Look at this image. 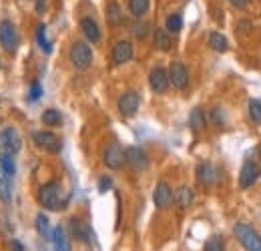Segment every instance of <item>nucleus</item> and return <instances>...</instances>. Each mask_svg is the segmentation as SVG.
<instances>
[{"label":"nucleus","instance_id":"a878e982","mask_svg":"<svg viewBox=\"0 0 261 251\" xmlns=\"http://www.w3.org/2000/svg\"><path fill=\"white\" fill-rule=\"evenodd\" d=\"M36 42H38V46H40L46 55H50L53 44L46 40V27H44V24H38V29H36Z\"/></svg>","mask_w":261,"mask_h":251},{"label":"nucleus","instance_id":"72a5a7b5","mask_svg":"<svg viewBox=\"0 0 261 251\" xmlns=\"http://www.w3.org/2000/svg\"><path fill=\"white\" fill-rule=\"evenodd\" d=\"M147 32H149V24L147 22H137L133 27V36H137V38H145Z\"/></svg>","mask_w":261,"mask_h":251},{"label":"nucleus","instance_id":"423d86ee","mask_svg":"<svg viewBox=\"0 0 261 251\" xmlns=\"http://www.w3.org/2000/svg\"><path fill=\"white\" fill-rule=\"evenodd\" d=\"M33 141L36 147L48 151V153H59L61 151V139L55 135V133H48V131H38V133H33Z\"/></svg>","mask_w":261,"mask_h":251},{"label":"nucleus","instance_id":"4c0bfd02","mask_svg":"<svg viewBox=\"0 0 261 251\" xmlns=\"http://www.w3.org/2000/svg\"><path fill=\"white\" fill-rule=\"evenodd\" d=\"M10 251H27V249H24L22 241H18V239H12V241H10Z\"/></svg>","mask_w":261,"mask_h":251},{"label":"nucleus","instance_id":"c9c22d12","mask_svg":"<svg viewBox=\"0 0 261 251\" xmlns=\"http://www.w3.org/2000/svg\"><path fill=\"white\" fill-rule=\"evenodd\" d=\"M111 187H113L111 177H100V181H98V191H100V193H107Z\"/></svg>","mask_w":261,"mask_h":251},{"label":"nucleus","instance_id":"412c9836","mask_svg":"<svg viewBox=\"0 0 261 251\" xmlns=\"http://www.w3.org/2000/svg\"><path fill=\"white\" fill-rule=\"evenodd\" d=\"M189 127H191L195 133H201V131H205V127H207V119H205V113H203V109L195 107V109L191 111V115H189Z\"/></svg>","mask_w":261,"mask_h":251},{"label":"nucleus","instance_id":"393cba45","mask_svg":"<svg viewBox=\"0 0 261 251\" xmlns=\"http://www.w3.org/2000/svg\"><path fill=\"white\" fill-rule=\"evenodd\" d=\"M42 123L48 127H59L63 123V117H61V113L57 109H46L42 113Z\"/></svg>","mask_w":261,"mask_h":251},{"label":"nucleus","instance_id":"0eeeda50","mask_svg":"<svg viewBox=\"0 0 261 251\" xmlns=\"http://www.w3.org/2000/svg\"><path fill=\"white\" fill-rule=\"evenodd\" d=\"M0 44L8 53H14L18 48V32H16V27L10 20L0 22Z\"/></svg>","mask_w":261,"mask_h":251},{"label":"nucleus","instance_id":"a19ab883","mask_svg":"<svg viewBox=\"0 0 261 251\" xmlns=\"http://www.w3.org/2000/svg\"><path fill=\"white\" fill-rule=\"evenodd\" d=\"M0 66H2V61H0Z\"/></svg>","mask_w":261,"mask_h":251},{"label":"nucleus","instance_id":"bb28decb","mask_svg":"<svg viewBox=\"0 0 261 251\" xmlns=\"http://www.w3.org/2000/svg\"><path fill=\"white\" fill-rule=\"evenodd\" d=\"M129 10L135 16H143L149 10V0H129Z\"/></svg>","mask_w":261,"mask_h":251},{"label":"nucleus","instance_id":"9b49d317","mask_svg":"<svg viewBox=\"0 0 261 251\" xmlns=\"http://www.w3.org/2000/svg\"><path fill=\"white\" fill-rule=\"evenodd\" d=\"M149 85L155 93H165L169 89V72L165 70L163 66H155L151 72H149Z\"/></svg>","mask_w":261,"mask_h":251},{"label":"nucleus","instance_id":"aec40b11","mask_svg":"<svg viewBox=\"0 0 261 251\" xmlns=\"http://www.w3.org/2000/svg\"><path fill=\"white\" fill-rule=\"evenodd\" d=\"M81 31L87 36V40H91V42H98L100 40V29H98V24L93 18H83L81 20Z\"/></svg>","mask_w":261,"mask_h":251},{"label":"nucleus","instance_id":"2f4dec72","mask_svg":"<svg viewBox=\"0 0 261 251\" xmlns=\"http://www.w3.org/2000/svg\"><path fill=\"white\" fill-rule=\"evenodd\" d=\"M203 251H225L223 249V239H221L219 235H211V237L205 241Z\"/></svg>","mask_w":261,"mask_h":251},{"label":"nucleus","instance_id":"f257e3e1","mask_svg":"<svg viewBox=\"0 0 261 251\" xmlns=\"http://www.w3.org/2000/svg\"><path fill=\"white\" fill-rule=\"evenodd\" d=\"M38 203L44 207V209H50V211H61L65 209L66 199L63 197V187L61 183L57 181H50L46 185L38 189Z\"/></svg>","mask_w":261,"mask_h":251},{"label":"nucleus","instance_id":"2eb2a0df","mask_svg":"<svg viewBox=\"0 0 261 251\" xmlns=\"http://www.w3.org/2000/svg\"><path fill=\"white\" fill-rule=\"evenodd\" d=\"M195 175H197V181H199L203 187H211V185L217 181V177H219L217 169H215L211 163H201V165L197 167Z\"/></svg>","mask_w":261,"mask_h":251},{"label":"nucleus","instance_id":"7c9ffc66","mask_svg":"<svg viewBox=\"0 0 261 251\" xmlns=\"http://www.w3.org/2000/svg\"><path fill=\"white\" fill-rule=\"evenodd\" d=\"M183 29V16L181 14H171L167 18V32H179Z\"/></svg>","mask_w":261,"mask_h":251},{"label":"nucleus","instance_id":"473e14b6","mask_svg":"<svg viewBox=\"0 0 261 251\" xmlns=\"http://www.w3.org/2000/svg\"><path fill=\"white\" fill-rule=\"evenodd\" d=\"M0 233L2 235H10L12 233V223L8 219V215H4V213H0Z\"/></svg>","mask_w":261,"mask_h":251},{"label":"nucleus","instance_id":"6ab92c4d","mask_svg":"<svg viewBox=\"0 0 261 251\" xmlns=\"http://www.w3.org/2000/svg\"><path fill=\"white\" fill-rule=\"evenodd\" d=\"M53 247L55 251H70V241H68L66 229L63 225H57L53 231Z\"/></svg>","mask_w":261,"mask_h":251},{"label":"nucleus","instance_id":"f704fd0d","mask_svg":"<svg viewBox=\"0 0 261 251\" xmlns=\"http://www.w3.org/2000/svg\"><path fill=\"white\" fill-rule=\"evenodd\" d=\"M40 96H42V87H40V83L36 81V83H33V87H31V91H29V101H31V103H36Z\"/></svg>","mask_w":261,"mask_h":251},{"label":"nucleus","instance_id":"c756f323","mask_svg":"<svg viewBox=\"0 0 261 251\" xmlns=\"http://www.w3.org/2000/svg\"><path fill=\"white\" fill-rule=\"evenodd\" d=\"M0 199L4 201V203H10V199H12V193H10V183H8V179H6V175L0 171Z\"/></svg>","mask_w":261,"mask_h":251},{"label":"nucleus","instance_id":"1a4fd4ad","mask_svg":"<svg viewBox=\"0 0 261 251\" xmlns=\"http://www.w3.org/2000/svg\"><path fill=\"white\" fill-rule=\"evenodd\" d=\"M125 161L133 171H145L149 167V157L141 147H127L125 149Z\"/></svg>","mask_w":261,"mask_h":251},{"label":"nucleus","instance_id":"6e6552de","mask_svg":"<svg viewBox=\"0 0 261 251\" xmlns=\"http://www.w3.org/2000/svg\"><path fill=\"white\" fill-rule=\"evenodd\" d=\"M169 83L177 91L187 89V85H189V70H187V66L183 63H171V66H169Z\"/></svg>","mask_w":261,"mask_h":251},{"label":"nucleus","instance_id":"39448f33","mask_svg":"<svg viewBox=\"0 0 261 251\" xmlns=\"http://www.w3.org/2000/svg\"><path fill=\"white\" fill-rule=\"evenodd\" d=\"M261 177V167L257 165V161H245L241 171H239V187L249 189L257 183V179Z\"/></svg>","mask_w":261,"mask_h":251},{"label":"nucleus","instance_id":"f3484780","mask_svg":"<svg viewBox=\"0 0 261 251\" xmlns=\"http://www.w3.org/2000/svg\"><path fill=\"white\" fill-rule=\"evenodd\" d=\"M193 199H195V193H193V189L187 187V185H181V187L173 193V203L179 209H187L193 203Z\"/></svg>","mask_w":261,"mask_h":251},{"label":"nucleus","instance_id":"4468645a","mask_svg":"<svg viewBox=\"0 0 261 251\" xmlns=\"http://www.w3.org/2000/svg\"><path fill=\"white\" fill-rule=\"evenodd\" d=\"M70 235L74 239H79V241H85V243H89L93 239V233H91L89 223L85 219H81V217H72L70 219Z\"/></svg>","mask_w":261,"mask_h":251},{"label":"nucleus","instance_id":"e433bc0d","mask_svg":"<svg viewBox=\"0 0 261 251\" xmlns=\"http://www.w3.org/2000/svg\"><path fill=\"white\" fill-rule=\"evenodd\" d=\"M213 121H215V125L217 127H221L223 123H225V121H223V111H221V109H215V111H213Z\"/></svg>","mask_w":261,"mask_h":251},{"label":"nucleus","instance_id":"58836bf2","mask_svg":"<svg viewBox=\"0 0 261 251\" xmlns=\"http://www.w3.org/2000/svg\"><path fill=\"white\" fill-rule=\"evenodd\" d=\"M229 4H231L233 8H239V10H241V8H245V6L249 4V0H229Z\"/></svg>","mask_w":261,"mask_h":251},{"label":"nucleus","instance_id":"f03ea898","mask_svg":"<svg viewBox=\"0 0 261 251\" xmlns=\"http://www.w3.org/2000/svg\"><path fill=\"white\" fill-rule=\"evenodd\" d=\"M233 233H235V237L239 239V243L247 251H261V237L257 235V231L251 225L237 223L233 227Z\"/></svg>","mask_w":261,"mask_h":251},{"label":"nucleus","instance_id":"a211bd4d","mask_svg":"<svg viewBox=\"0 0 261 251\" xmlns=\"http://www.w3.org/2000/svg\"><path fill=\"white\" fill-rule=\"evenodd\" d=\"M105 16H107V22H109L111 27H121V24L125 22V16H123V10H121V6H119V2H115V0H111V2L107 4V10H105Z\"/></svg>","mask_w":261,"mask_h":251},{"label":"nucleus","instance_id":"f8f14e48","mask_svg":"<svg viewBox=\"0 0 261 251\" xmlns=\"http://www.w3.org/2000/svg\"><path fill=\"white\" fill-rule=\"evenodd\" d=\"M139 103H141V98H139V94L135 93V91L123 93L121 98H119V111H121V115L123 117H133L137 113V109H139Z\"/></svg>","mask_w":261,"mask_h":251},{"label":"nucleus","instance_id":"cd10ccee","mask_svg":"<svg viewBox=\"0 0 261 251\" xmlns=\"http://www.w3.org/2000/svg\"><path fill=\"white\" fill-rule=\"evenodd\" d=\"M249 119H251L255 125H261V101L259 98H251V101H249Z\"/></svg>","mask_w":261,"mask_h":251},{"label":"nucleus","instance_id":"5701e85b","mask_svg":"<svg viewBox=\"0 0 261 251\" xmlns=\"http://www.w3.org/2000/svg\"><path fill=\"white\" fill-rule=\"evenodd\" d=\"M14 155L10 153H2L0 155V171L6 175V177H12L16 173V163H14Z\"/></svg>","mask_w":261,"mask_h":251},{"label":"nucleus","instance_id":"ddd939ff","mask_svg":"<svg viewBox=\"0 0 261 251\" xmlns=\"http://www.w3.org/2000/svg\"><path fill=\"white\" fill-rule=\"evenodd\" d=\"M133 59V44L129 40H119L115 46H113V53H111V61L113 64H125Z\"/></svg>","mask_w":261,"mask_h":251},{"label":"nucleus","instance_id":"c85d7f7f","mask_svg":"<svg viewBox=\"0 0 261 251\" xmlns=\"http://www.w3.org/2000/svg\"><path fill=\"white\" fill-rule=\"evenodd\" d=\"M34 223H36V231H38L42 237H48V233H50V223H48V217H46L44 213H38Z\"/></svg>","mask_w":261,"mask_h":251},{"label":"nucleus","instance_id":"20e7f679","mask_svg":"<svg viewBox=\"0 0 261 251\" xmlns=\"http://www.w3.org/2000/svg\"><path fill=\"white\" fill-rule=\"evenodd\" d=\"M0 145H2L4 153L16 155L22 149V139H20V135H18V131L14 127H4L0 131Z\"/></svg>","mask_w":261,"mask_h":251},{"label":"nucleus","instance_id":"4be33fe9","mask_svg":"<svg viewBox=\"0 0 261 251\" xmlns=\"http://www.w3.org/2000/svg\"><path fill=\"white\" fill-rule=\"evenodd\" d=\"M209 46H211L215 53H225L229 48V42L221 32H211V34H209Z\"/></svg>","mask_w":261,"mask_h":251},{"label":"nucleus","instance_id":"9d476101","mask_svg":"<svg viewBox=\"0 0 261 251\" xmlns=\"http://www.w3.org/2000/svg\"><path fill=\"white\" fill-rule=\"evenodd\" d=\"M105 165L109 167V169H113V171H119V169H123V165H127V161H125V151L121 149V145H109L107 149H105Z\"/></svg>","mask_w":261,"mask_h":251},{"label":"nucleus","instance_id":"ea45409f","mask_svg":"<svg viewBox=\"0 0 261 251\" xmlns=\"http://www.w3.org/2000/svg\"><path fill=\"white\" fill-rule=\"evenodd\" d=\"M34 8H36V12H44L46 10V0H36Z\"/></svg>","mask_w":261,"mask_h":251},{"label":"nucleus","instance_id":"dca6fc26","mask_svg":"<svg viewBox=\"0 0 261 251\" xmlns=\"http://www.w3.org/2000/svg\"><path fill=\"white\" fill-rule=\"evenodd\" d=\"M153 201H155V205H157L159 209H167V207L171 205V201H173V191H171L167 181H159V183H157L155 193H153Z\"/></svg>","mask_w":261,"mask_h":251},{"label":"nucleus","instance_id":"7ed1b4c3","mask_svg":"<svg viewBox=\"0 0 261 251\" xmlns=\"http://www.w3.org/2000/svg\"><path fill=\"white\" fill-rule=\"evenodd\" d=\"M70 63L76 70H87L93 64V51L87 42H74L70 48Z\"/></svg>","mask_w":261,"mask_h":251},{"label":"nucleus","instance_id":"b1692460","mask_svg":"<svg viewBox=\"0 0 261 251\" xmlns=\"http://www.w3.org/2000/svg\"><path fill=\"white\" fill-rule=\"evenodd\" d=\"M155 48H159V51H163V53H167V51L171 48V36H169V32L163 31V29H157V31H155Z\"/></svg>","mask_w":261,"mask_h":251}]
</instances>
